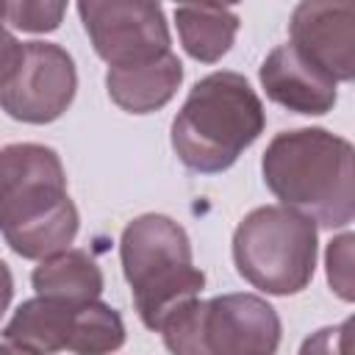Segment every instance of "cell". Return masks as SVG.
I'll return each mask as SVG.
<instances>
[{
	"instance_id": "14",
	"label": "cell",
	"mask_w": 355,
	"mask_h": 355,
	"mask_svg": "<svg viewBox=\"0 0 355 355\" xmlns=\"http://www.w3.org/2000/svg\"><path fill=\"white\" fill-rule=\"evenodd\" d=\"M175 25H178V36L183 42V50L202 64H214L236 42L241 19L236 14H230L227 8L183 6L175 11Z\"/></svg>"
},
{
	"instance_id": "9",
	"label": "cell",
	"mask_w": 355,
	"mask_h": 355,
	"mask_svg": "<svg viewBox=\"0 0 355 355\" xmlns=\"http://www.w3.org/2000/svg\"><path fill=\"white\" fill-rule=\"evenodd\" d=\"M202 355H269L280 344L275 308L255 294H222L202 302Z\"/></svg>"
},
{
	"instance_id": "8",
	"label": "cell",
	"mask_w": 355,
	"mask_h": 355,
	"mask_svg": "<svg viewBox=\"0 0 355 355\" xmlns=\"http://www.w3.org/2000/svg\"><path fill=\"white\" fill-rule=\"evenodd\" d=\"M291 47L333 80L355 75V3L300 0L288 22Z\"/></svg>"
},
{
	"instance_id": "7",
	"label": "cell",
	"mask_w": 355,
	"mask_h": 355,
	"mask_svg": "<svg viewBox=\"0 0 355 355\" xmlns=\"http://www.w3.org/2000/svg\"><path fill=\"white\" fill-rule=\"evenodd\" d=\"M78 75L72 55L53 42H25L22 61L0 89V108L31 125L55 122L75 97Z\"/></svg>"
},
{
	"instance_id": "15",
	"label": "cell",
	"mask_w": 355,
	"mask_h": 355,
	"mask_svg": "<svg viewBox=\"0 0 355 355\" xmlns=\"http://www.w3.org/2000/svg\"><path fill=\"white\" fill-rule=\"evenodd\" d=\"M122 341H125V324L114 308L97 300H89L78 308L75 333L69 341L72 352H83V355L111 352V349H119Z\"/></svg>"
},
{
	"instance_id": "6",
	"label": "cell",
	"mask_w": 355,
	"mask_h": 355,
	"mask_svg": "<svg viewBox=\"0 0 355 355\" xmlns=\"http://www.w3.org/2000/svg\"><path fill=\"white\" fill-rule=\"evenodd\" d=\"M94 53L108 67L136 64L169 50L161 0H78Z\"/></svg>"
},
{
	"instance_id": "16",
	"label": "cell",
	"mask_w": 355,
	"mask_h": 355,
	"mask_svg": "<svg viewBox=\"0 0 355 355\" xmlns=\"http://www.w3.org/2000/svg\"><path fill=\"white\" fill-rule=\"evenodd\" d=\"M3 19L25 33H50L67 14V0H0Z\"/></svg>"
},
{
	"instance_id": "4",
	"label": "cell",
	"mask_w": 355,
	"mask_h": 355,
	"mask_svg": "<svg viewBox=\"0 0 355 355\" xmlns=\"http://www.w3.org/2000/svg\"><path fill=\"white\" fill-rule=\"evenodd\" d=\"M119 255L139 319L150 330H158L178 305L194 300L205 286V275L191 261L186 230L169 216L133 219L122 230Z\"/></svg>"
},
{
	"instance_id": "12",
	"label": "cell",
	"mask_w": 355,
	"mask_h": 355,
	"mask_svg": "<svg viewBox=\"0 0 355 355\" xmlns=\"http://www.w3.org/2000/svg\"><path fill=\"white\" fill-rule=\"evenodd\" d=\"M83 302H67L58 297L36 294L22 302L3 330L0 349L14 352H58L69 349L75 333V316Z\"/></svg>"
},
{
	"instance_id": "11",
	"label": "cell",
	"mask_w": 355,
	"mask_h": 355,
	"mask_svg": "<svg viewBox=\"0 0 355 355\" xmlns=\"http://www.w3.org/2000/svg\"><path fill=\"white\" fill-rule=\"evenodd\" d=\"M180 80L183 64L172 50L147 61L108 67L105 72L108 97L128 114H150L164 108L175 97Z\"/></svg>"
},
{
	"instance_id": "3",
	"label": "cell",
	"mask_w": 355,
	"mask_h": 355,
	"mask_svg": "<svg viewBox=\"0 0 355 355\" xmlns=\"http://www.w3.org/2000/svg\"><path fill=\"white\" fill-rule=\"evenodd\" d=\"M263 105L239 72H211L194 83L172 122V147L183 166L202 175L225 172L261 136Z\"/></svg>"
},
{
	"instance_id": "17",
	"label": "cell",
	"mask_w": 355,
	"mask_h": 355,
	"mask_svg": "<svg viewBox=\"0 0 355 355\" xmlns=\"http://www.w3.org/2000/svg\"><path fill=\"white\" fill-rule=\"evenodd\" d=\"M327 280L341 300H352V236L344 233L327 247Z\"/></svg>"
},
{
	"instance_id": "2",
	"label": "cell",
	"mask_w": 355,
	"mask_h": 355,
	"mask_svg": "<svg viewBox=\"0 0 355 355\" xmlns=\"http://www.w3.org/2000/svg\"><path fill=\"white\" fill-rule=\"evenodd\" d=\"M263 180L286 205L322 227H344L355 214L352 144L322 128L277 133L263 153Z\"/></svg>"
},
{
	"instance_id": "13",
	"label": "cell",
	"mask_w": 355,
	"mask_h": 355,
	"mask_svg": "<svg viewBox=\"0 0 355 355\" xmlns=\"http://www.w3.org/2000/svg\"><path fill=\"white\" fill-rule=\"evenodd\" d=\"M36 294L58 297L67 302H89L103 291V272L83 250H58L42 258L31 275Z\"/></svg>"
},
{
	"instance_id": "18",
	"label": "cell",
	"mask_w": 355,
	"mask_h": 355,
	"mask_svg": "<svg viewBox=\"0 0 355 355\" xmlns=\"http://www.w3.org/2000/svg\"><path fill=\"white\" fill-rule=\"evenodd\" d=\"M19 61H22V44L11 33L0 31V89L11 80V75L17 72Z\"/></svg>"
},
{
	"instance_id": "5",
	"label": "cell",
	"mask_w": 355,
	"mask_h": 355,
	"mask_svg": "<svg viewBox=\"0 0 355 355\" xmlns=\"http://www.w3.org/2000/svg\"><path fill=\"white\" fill-rule=\"evenodd\" d=\"M239 275L266 294L302 291L316 266V225L294 208L263 205L247 214L233 233Z\"/></svg>"
},
{
	"instance_id": "1",
	"label": "cell",
	"mask_w": 355,
	"mask_h": 355,
	"mask_svg": "<svg viewBox=\"0 0 355 355\" xmlns=\"http://www.w3.org/2000/svg\"><path fill=\"white\" fill-rule=\"evenodd\" d=\"M0 233L22 258H44L72 244L78 208L55 150L31 141L0 150Z\"/></svg>"
},
{
	"instance_id": "10",
	"label": "cell",
	"mask_w": 355,
	"mask_h": 355,
	"mask_svg": "<svg viewBox=\"0 0 355 355\" xmlns=\"http://www.w3.org/2000/svg\"><path fill=\"white\" fill-rule=\"evenodd\" d=\"M261 86L269 100L297 114L319 116L336 105V80L308 64L291 44H280L263 58Z\"/></svg>"
},
{
	"instance_id": "19",
	"label": "cell",
	"mask_w": 355,
	"mask_h": 355,
	"mask_svg": "<svg viewBox=\"0 0 355 355\" xmlns=\"http://www.w3.org/2000/svg\"><path fill=\"white\" fill-rule=\"evenodd\" d=\"M11 294H14V277H11V269L0 261V319L11 302Z\"/></svg>"
},
{
	"instance_id": "21",
	"label": "cell",
	"mask_w": 355,
	"mask_h": 355,
	"mask_svg": "<svg viewBox=\"0 0 355 355\" xmlns=\"http://www.w3.org/2000/svg\"><path fill=\"white\" fill-rule=\"evenodd\" d=\"M0 31H3V8H0Z\"/></svg>"
},
{
	"instance_id": "20",
	"label": "cell",
	"mask_w": 355,
	"mask_h": 355,
	"mask_svg": "<svg viewBox=\"0 0 355 355\" xmlns=\"http://www.w3.org/2000/svg\"><path fill=\"white\" fill-rule=\"evenodd\" d=\"M178 3H186V6H205V8H227V6H236L241 0H178Z\"/></svg>"
}]
</instances>
